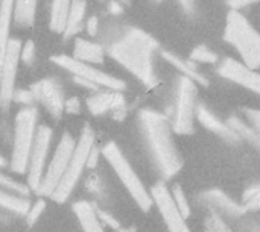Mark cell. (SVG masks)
<instances>
[{
  "mask_svg": "<svg viewBox=\"0 0 260 232\" xmlns=\"http://www.w3.org/2000/svg\"><path fill=\"white\" fill-rule=\"evenodd\" d=\"M157 49L158 43L149 33L137 27H129L110 44L108 55L145 87L152 88L157 84L154 70V53Z\"/></svg>",
  "mask_w": 260,
  "mask_h": 232,
  "instance_id": "cell-1",
  "label": "cell"
},
{
  "mask_svg": "<svg viewBox=\"0 0 260 232\" xmlns=\"http://www.w3.org/2000/svg\"><path fill=\"white\" fill-rule=\"evenodd\" d=\"M139 122L155 169L165 179L172 178L183 167V160L174 141L171 120L154 109H142Z\"/></svg>",
  "mask_w": 260,
  "mask_h": 232,
  "instance_id": "cell-2",
  "label": "cell"
},
{
  "mask_svg": "<svg viewBox=\"0 0 260 232\" xmlns=\"http://www.w3.org/2000/svg\"><path fill=\"white\" fill-rule=\"evenodd\" d=\"M224 38L239 53L241 62L254 70L260 68V33L241 11L229 12Z\"/></svg>",
  "mask_w": 260,
  "mask_h": 232,
  "instance_id": "cell-3",
  "label": "cell"
},
{
  "mask_svg": "<svg viewBox=\"0 0 260 232\" xmlns=\"http://www.w3.org/2000/svg\"><path fill=\"white\" fill-rule=\"evenodd\" d=\"M101 152H102V157L105 158V161L110 164V167L117 175L119 181L123 184V187L129 193V196L137 204V207L142 211H148L154 205L151 191L146 190L145 184L142 182V179L139 178L136 170L131 167L129 161L125 158L120 147L116 143L110 141L101 149Z\"/></svg>",
  "mask_w": 260,
  "mask_h": 232,
  "instance_id": "cell-4",
  "label": "cell"
},
{
  "mask_svg": "<svg viewBox=\"0 0 260 232\" xmlns=\"http://www.w3.org/2000/svg\"><path fill=\"white\" fill-rule=\"evenodd\" d=\"M93 146H94V131L90 126H85L81 131V135L76 141V146H75V150L69 161V166H67L58 187L55 188V191L50 196L52 201H55L58 204H64L69 199V196L75 190L76 184L79 182L84 169H87L88 155H90Z\"/></svg>",
  "mask_w": 260,
  "mask_h": 232,
  "instance_id": "cell-5",
  "label": "cell"
},
{
  "mask_svg": "<svg viewBox=\"0 0 260 232\" xmlns=\"http://www.w3.org/2000/svg\"><path fill=\"white\" fill-rule=\"evenodd\" d=\"M37 109L34 106H24L15 115L14 123V141L11 155V170L14 173H26L30 150L37 134Z\"/></svg>",
  "mask_w": 260,
  "mask_h": 232,
  "instance_id": "cell-6",
  "label": "cell"
},
{
  "mask_svg": "<svg viewBox=\"0 0 260 232\" xmlns=\"http://www.w3.org/2000/svg\"><path fill=\"white\" fill-rule=\"evenodd\" d=\"M197 96H198V84L183 76L178 79L175 103H174V115L171 125L175 134L187 135L193 132L195 119H197Z\"/></svg>",
  "mask_w": 260,
  "mask_h": 232,
  "instance_id": "cell-7",
  "label": "cell"
},
{
  "mask_svg": "<svg viewBox=\"0 0 260 232\" xmlns=\"http://www.w3.org/2000/svg\"><path fill=\"white\" fill-rule=\"evenodd\" d=\"M50 61L58 65L59 68L69 71L70 74L76 78H82L85 81L93 82L99 88H107V90H116V91H123L126 88V84L117 78H114L110 73H105L96 67H93L88 62L79 61L73 56L69 55H55L50 58Z\"/></svg>",
  "mask_w": 260,
  "mask_h": 232,
  "instance_id": "cell-8",
  "label": "cell"
},
{
  "mask_svg": "<svg viewBox=\"0 0 260 232\" xmlns=\"http://www.w3.org/2000/svg\"><path fill=\"white\" fill-rule=\"evenodd\" d=\"M75 146H76V141L75 138L64 132L59 138V143L55 149V153L49 163V167L47 170L44 172V176H43V181L37 190V196H43V198H50L52 193L55 191V188L58 187L67 166H69V161L72 158V153L75 150Z\"/></svg>",
  "mask_w": 260,
  "mask_h": 232,
  "instance_id": "cell-9",
  "label": "cell"
},
{
  "mask_svg": "<svg viewBox=\"0 0 260 232\" xmlns=\"http://www.w3.org/2000/svg\"><path fill=\"white\" fill-rule=\"evenodd\" d=\"M52 134H53L52 129L46 125H40L35 134V140L27 164V187L34 193H37L46 172V161L50 149Z\"/></svg>",
  "mask_w": 260,
  "mask_h": 232,
  "instance_id": "cell-10",
  "label": "cell"
},
{
  "mask_svg": "<svg viewBox=\"0 0 260 232\" xmlns=\"http://www.w3.org/2000/svg\"><path fill=\"white\" fill-rule=\"evenodd\" d=\"M20 52L21 43L20 40H12L8 46L2 68H0V109L8 111L11 103L14 102L17 73L20 64Z\"/></svg>",
  "mask_w": 260,
  "mask_h": 232,
  "instance_id": "cell-11",
  "label": "cell"
},
{
  "mask_svg": "<svg viewBox=\"0 0 260 232\" xmlns=\"http://www.w3.org/2000/svg\"><path fill=\"white\" fill-rule=\"evenodd\" d=\"M151 196L169 232H190L186 223V217L180 211L172 191L165 182H157L154 187H151Z\"/></svg>",
  "mask_w": 260,
  "mask_h": 232,
  "instance_id": "cell-12",
  "label": "cell"
},
{
  "mask_svg": "<svg viewBox=\"0 0 260 232\" xmlns=\"http://www.w3.org/2000/svg\"><path fill=\"white\" fill-rule=\"evenodd\" d=\"M30 90L34 93L35 102L41 103L44 106V109L53 119H61V115L64 112L66 99H64L59 84L55 79H50V78L40 79L30 87Z\"/></svg>",
  "mask_w": 260,
  "mask_h": 232,
  "instance_id": "cell-13",
  "label": "cell"
},
{
  "mask_svg": "<svg viewBox=\"0 0 260 232\" xmlns=\"http://www.w3.org/2000/svg\"><path fill=\"white\" fill-rule=\"evenodd\" d=\"M218 73L222 78L260 96V73L254 68L247 67L244 62L236 61L233 58H225L219 65Z\"/></svg>",
  "mask_w": 260,
  "mask_h": 232,
  "instance_id": "cell-14",
  "label": "cell"
},
{
  "mask_svg": "<svg viewBox=\"0 0 260 232\" xmlns=\"http://www.w3.org/2000/svg\"><path fill=\"white\" fill-rule=\"evenodd\" d=\"M125 106V97L122 91L108 90L98 91L87 99V108L93 115H102L110 111H119Z\"/></svg>",
  "mask_w": 260,
  "mask_h": 232,
  "instance_id": "cell-15",
  "label": "cell"
},
{
  "mask_svg": "<svg viewBox=\"0 0 260 232\" xmlns=\"http://www.w3.org/2000/svg\"><path fill=\"white\" fill-rule=\"evenodd\" d=\"M200 201L204 205H207L210 210H213L216 213H222L225 216L239 217L241 214L247 213L245 208L242 207V204H236L233 199H230L221 190H209V191H206V193L201 195V199Z\"/></svg>",
  "mask_w": 260,
  "mask_h": 232,
  "instance_id": "cell-16",
  "label": "cell"
},
{
  "mask_svg": "<svg viewBox=\"0 0 260 232\" xmlns=\"http://www.w3.org/2000/svg\"><path fill=\"white\" fill-rule=\"evenodd\" d=\"M197 120L210 132L222 137L224 140H229V141H235L238 140L239 137L236 135V132L224 122H221L213 112H210L204 105L198 103L197 106Z\"/></svg>",
  "mask_w": 260,
  "mask_h": 232,
  "instance_id": "cell-17",
  "label": "cell"
},
{
  "mask_svg": "<svg viewBox=\"0 0 260 232\" xmlns=\"http://www.w3.org/2000/svg\"><path fill=\"white\" fill-rule=\"evenodd\" d=\"M73 58L88 64H104L105 50L98 43L84 38H76L73 44Z\"/></svg>",
  "mask_w": 260,
  "mask_h": 232,
  "instance_id": "cell-18",
  "label": "cell"
},
{
  "mask_svg": "<svg viewBox=\"0 0 260 232\" xmlns=\"http://www.w3.org/2000/svg\"><path fill=\"white\" fill-rule=\"evenodd\" d=\"M14 21V0H0V68L11 43V24Z\"/></svg>",
  "mask_w": 260,
  "mask_h": 232,
  "instance_id": "cell-19",
  "label": "cell"
},
{
  "mask_svg": "<svg viewBox=\"0 0 260 232\" xmlns=\"http://www.w3.org/2000/svg\"><path fill=\"white\" fill-rule=\"evenodd\" d=\"M73 211L84 232H105L102 222L96 214V207L93 204L87 201H79L73 205Z\"/></svg>",
  "mask_w": 260,
  "mask_h": 232,
  "instance_id": "cell-20",
  "label": "cell"
},
{
  "mask_svg": "<svg viewBox=\"0 0 260 232\" xmlns=\"http://www.w3.org/2000/svg\"><path fill=\"white\" fill-rule=\"evenodd\" d=\"M30 208V202L24 196L14 195L8 190L0 188V210L14 216H26ZM2 219V214H0Z\"/></svg>",
  "mask_w": 260,
  "mask_h": 232,
  "instance_id": "cell-21",
  "label": "cell"
},
{
  "mask_svg": "<svg viewBox=\"0 0 260 232\" xmlns=\"http://www.w3.org/2000/svg\"><path fill=\"white\" fill-rule=\"evenodd\" d=\"M163 55V58L166 59V61H169L177 70H180L181 71V74L183 76H187L189 79H192L193 82H197V84H200V85H209V81H207V78L197 68V62H187V61H184V59H181L180 56H177L175 53H171V52H163L161 53Z\"/></svg>",
  "mask_w": 260,
  "mask_h": 232,
  "instance_id": "cell-22",
  "label": "cell"
},
{
  "mask_svg": "<svg viewBox=\"0 0 260 232\" xmlns=\"http://www.w3.org/2000/svg\"><path fill=\"white\" fill-rule=\"evenodd\" d=\"M72 0H52L49 27L55 33H64Z\"/></svg>",
  "mask_w": 260,
  "mask_h": 232,
  "instance_id": "cell-23",
  "label": "cell"
},
{
  "mask_svg": "<svg viewBox=\"0 0 260 232\" xmlns=\"http://www.w3.org/2000/svg\"><path fill=\"white\" fill-rule=\"evenodd\" d=\"M38 0H14V21L20 27H30L35 21Z\"/></svg>",
  "mask_w": 260,
  "mask_h": 232,
  "instance_id": "cell-24",
  "label": "cell"
},
{
  "mask_svg": "<svg viewBox=\"0 0 260 232\" xmlns=\"http://www.w3.org/2000/svg\"><path fill=\"white\" fill-rule=\"evenodd\" d=\"M85 11H87V2L85 0H72L66 30H64L66 38H70L78 30H81L82 23H84V17H85Z\"/></svg>",
  "mask_w": 260,
  "mask_h": 232,
  "instance_id": "cell-25",
  "label": "cell"
},
{
  "mask_svg": "<svg viewBox=\"0 0 260 232\" xmlns=\"http://www.w3.org/2000/svg\"><path fill=\"white\" fill-rule=\"evenodd\" d=\"M242 207L245 208V211L260 210V184L251 185L245 190L242 196Z\"/></svg>",
  "mask_w": 260,
  "mask_h": 232,
  "instance_id": "cell-26",
  "label": "cell"
},
{
  "mask_svg": "<svg viewBox=\"0 0 260 232\" xmlns=\"http://www.w3.org/2000/svg\"><path fill=\"white\" fill-rule=\"evenodd\" d=\"M190 59L193 62H197V64H200V62H203V64H216L219 58H218V55L213 50H210L207 46L201 44V46H197L192 50Z\"/></svg>",
  "mask_w": 260,
  "mask_h": 232,
  "instance_id": "cell-27",
  "label": "cell"
},
{
  "mask_svg": "<svg viewBox=\"0 0 260 232\" xmlns=\"http://www.w3.org/2000/svg\"><path fill=\"white\" fill-rule=\"evenodd\" d=\"M0 188H3V190H8V191H11V193H14V195H18V196H27L29 195V187H24L23 184H20V182H17V181H14V179H11L9 176H6V175H3V173H0Z\"/></svg>",
  "mask_w": 260,
  "mask_h": 232,
  "instance_id": "cell-28",
  "label": "cell"
},
{
  "mask_svg": "<svg viewBox=\"0 0 260 232\" xmlns=\"http://www.w3.org/2000/svg\"><path fill=\"white\" fill-rule=\"evenodd\" d=\"M206 229H207V232H232V229L221 219V216L213 210L206 220Z\"/></svg>",
  "mask_w": 260,
  "mask_h": 232,
  "instance_id": "cell-29",
  "label": "cell"
},
{
  "mask_svg": "<svg viewBox=\"0 0 260 232\" xmlns=\"http://www.w3.org/2000/svg\"><path fill=\"white\" fill-rule=\"evenodd\" d=\"M171 191H172V196H174V199H175V202H177V205H178L180 211H181V213H183V216L187 219V217L190 216V207H189V202H187V199H186L184 191L181 190V187H180V185H175Z\"/></svg>",
  "mask_w": 260,
  "mask_h": 232,
  "instance_id": "cell-30",
  "label": "cell"
},
{
  "mask_svg": "<svg viewBox=\"0 0 260 232\" xmlns=\"http://www.w3.org/2000/svg\"><path fill=\"white\" fill-rule=\"evenodd\" d=\"M35 43L32 40H27L23 46H21V52H20V61H23V64H26L27 67H30L35 61Z\"/></svg>",
  "mask_w": 260,
  "mask_h": 232,
  "instance_id": "cell-31",
  "label": "cell"
},
{
  "mask_svg": "<svg viewBox=\"0 0 260 232\" xmlns=\"http://www.w3.org/2000/svg\"><path fill=\"white\" fill-rule=\"evenodd\" d=\"M245 115L248 119V125L253 128V131L257 137V146H260V111L253 109V108H247Z\"/></svg>",
  "mask_w": 260,
  "mask_h": 232,
  "instance_id": "cell-32",
  "label": "cell"
},
{
  "mask_svg": "<svg viewBox=\"0 0 260 232\" xmlns=\"http://www.w3.org/2000/svg\"><path fill=\"white\" fill-rule=\"evenodd\" d=\"M44 208H46V202H44L43 199H38V201L29 208V211H27V214H26L27 223H29V225H34V223L38 220V217L41 216V213L44 211Z\"/></svg>",
  "mask_w": 260,
  "mask_h": 232,
  "instance_id": "cell-33",
  "label": "cell"
},
{
  "mask_svg": "<svg viewBox=\"0 0 260 232\" xmlns=\"http://www.w3.org/2000/svg\"><path fill=\"white\" fill-rule=\"evenodd\" d=\"M14 100L15 102H20V103H24L27 106H30V103L35 102V97H34V93L32 90H23V91H15L14 94Z\"/></svg>",
  "mask_w": 260,
  "mask_h": 232,
  "instance_id": "cell-34",
  "label": "cell"
},
{
  "mask_svg": "<svg viewBox=\"0 0 260 232\" xmlns=\"http://www.w3.org/2000/svg\"><path fill=\"white\" fill-rule=\"evenodd\" d=\"M96 214H98V217H99V220L102 222V225H108L110 228H113V229H119V223H117V220L116 219H113L110 214H107L105 211H101L98 207H96Z\"/></svg>",
  "mask_w": 260,
  "mask_h": 232,
  "instance_id": "cell-35",
  "label": "cell"
},
{
  "mask_svg": "<svg viewBox=\"0 0 260 232\" xmlns=\"http://www.w3.org/2000/svg\"><path fill=\"white\" fill-rule=\"evenodd\" d=\"M64 111H67L70 114H78L81 111V102H79V99L78 97H72V99L66 100Z\"/></svg>",
  "mask_w": 260,
  "mask_h": 232,
  "instance_id": "cell-36",
  "label": "cell"
},
{
  "mask_svg": "<svg viewBox=\"0 0 260 232\" xmlns=\"http://www.w3.org/2000/svg\"><path fill=\"white\" fill-rule=\"evenodd\" d=\"M102 155V152H101V149H98L96 147V144L93 146V149H91V152H90V155H88V163H87V167L88 169H94L96 166H98V160H99V157Z\"/></svg>",
  "mask_w": 260,
  "mask_h": 232,
  "instance_id": "cell-37",
  "label": "cell"
},
{
  "mask_svg": "<svg viewBox=\"0 0 260 232\" xmlns=\"http://www.w3.org/2000/svg\"><path fill=\"white\" fill-rule=\"evenodd\" d=\"M85 27H87V32H88L91 36H93V35H96V33H98V30H99V20H98V17H96V15H91V17L87 20Z\"/></svg>",
  "mask_w": 260,
  "mask_h": 232,
  "instance_id": "cell-38",
  "label": "cell"
},
{
  "mask_svg": "<svg viewBox=\"0 0 260 232\" xmlns=\"http://www.w3.org/2000/svg\"><path fill=\"white\" fill-rule=\"evenodd\" d=\"M178 2L187 15H195V12H197V2L195 0H178Z\"/></svg>",
  "mask_w": 260,
  "mask_h": 232,
  "instance_id": "cell-39",
  "label": "cell"
},
{
  "mask_svg": "<svg viewBox=\"0 0 260 232\" xmlns=\"http://www.w3.org/2000/svg\"><path fill=\"white\" fill-rule=\"evenodd\" d=\"M259 0H229V5L232 6V9H236V11H241L242 8L245 6H250L253 3H256Z\"/></svg>",
  "mask_w": 260,
  "mask_h": 232,
  "instance_id": "cell-40",
  "label": "cell"
},
{
  "mask_svg": "<svg viewBox=\"0 0 260 232\" xmlns=\"http://www.w3.org/2000/svg\"><path fill=\"white\" fill-rule=\"evenodd\" d=\"M110 11L113 12V14H122V6L119 5V3H111L110 5Z\"/></svg>",
  "mask_w": 260,
  "mask_h": 232,
  "instance_id": "cell-41",
  "label": "cell"
},
{
  "mask_svg": "<svg viewBox=\"0 0 260 232\" xmlns=\"http://www.w3.org/2000/svg\"><path fill=\"white\" fill-rule=\"evenodd\" d=\"M6 166V160L3 158V155L0 153V167H5Z\"/></svg>",
  "mask_w": 260,
  "mask_h": 232,
  "instance_id": "cell-42",
  "label": "cell"
},
{
  "mask_svg": "<svg viewBox=\"0 0 260 232\" xmlns=\"http://www.w3.org/2000/svg\"><path fill=\"white\" fill-rule=\"evenodd\" d=\"M251 232H260V229H259V228H254V229H253Z\"/></svg>",
  "mask_w": 260,
  "mask_h": 232,
  "instance_id": "cell-43",
  "label": "cell"
},
{
  "mask_svg": "<svg viewBox=\"0 0 260 232\" xmlns=\"http://www.w3.org/2000/svg\"><path fill=\"white\" fill-rule=\"evenodd\" d=\"M122 3H129V0H120Z\"/></svg>",
  "mask_w": 260,
  "mask_h": 232,
  "instance_id": "cell-44",
  "label": "cell"
},
{
  "mask_svg": "<svg viewBox=\"0 0 260 232\" xmlns=\"http://www.w3.org/2000/svg\"><path fill=\"white\" fill-rule=\"evenodd\" d=\"M119 232H133V231H126V229H123V231H119Z\"/></svg>",
  "mask_w": 260,
  "mask_h": 232,
  "instance_id": "cell-45",
  "label": "cell"
},
{
  "mask_svg": "<svg viewBox=\"0 0 260 232\" xmlns=\"http://www.w3.org/2000/svg\"><path fill=\"white\" fill-rule=\"evenodd\" d=\"M155 2H161V0H155Z\"/></svg>",
  "mask_w": 260,
  "mask_h": 232,
  "instance_id": "cell-46",
  "label": "cell"
}]
</instances>
